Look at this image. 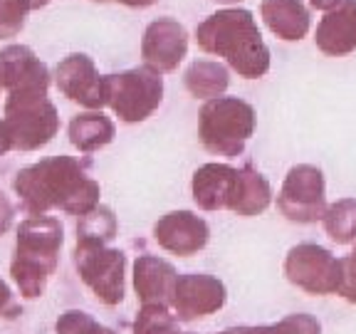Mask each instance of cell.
I'll use <instances>...</instances> for the list:
<instances>
[{"label":"cell","instance_id":"obj_12","mask_svg":"<svg viewBox=\"0 0 356 334\" xmlns=\"http://www.w3.org/2000/svg\"><path fill=\"white\" fill-rule=\"evenodd\" d=\"M188 55V30L173 17H156L141 38V62L159 74L176 72Z\"/></svg>","mask_w":356,"mask_h":334},{"label":"cell","instance_id":"obj_16","mask_svg":"<svg viewBox=\"0 0 356 334\" xmlns=\"http://www.w3.org/2000/svg\"><path fill=\"white\" fill-rule=\"evenodd\" d=\"M176 267L168 260L159 255H139L134 260V292L136 300L144 305H159V307H171L173 289H176L178 280Z\"/></svg>","mask_w":356,"mask_h":334},{"label":"cell","instance_id":"obj_21","mask_svg":"<svg viewBox=\"0 0 356 334\" xmlns=\"http://www.w3.org/2000/svg\"><path fill=\"white\" fill-rule=\"evenodd\" d=\"M270 203H273V186H270V181L252 166L240 168V186L233 203L235 216L240 218L260 216V213H265L270 208Z\"/></svg>","mask_w":356,"mask_h":334},{"label":"cell","instance_id":"obj_34","mask_svg":"<svg viewBox=\"0 0 356 334\" xmlns=\"http://www.w3.org/2000/svg\"><path fill=\"white\" fill-rule=\"evenodd\" d=\"M52 0H30V6H33V10H40V8L50 6Z\"/></svg>","mask_w":356,"mask_h":334},{"label":"cell","instance_id":"obj_13","mask_svg":"<svg viewBox=\"0 0 356 334\" xmlns=\"http://www.w3.org/2000/svg\"><path fill=\"white\" fill-rule=\"evenodd\" d=\"M154 240L171 255L193 257L211 240V225L193 211H171L154 223Z\"/></svg>","mask_w":356,"mask_h":334},{"label":"cell","instance_id":"obj_17","mask_svg":"<svg viewBox=\"0 0 356 334\" xmlns=\"http://www.w3.org/2000/svg\"><path fill=\"white\" fill-rule=\"evenodd\" d=\"M314 45L327 57H344L356 50V0H341L324 13L314 33Z\"/></svg>","mask_w":356,"mask_h":334},{"label":"cell","instance_id":"obj_30","mask_svg":"<svg viewBox=\"0 0 356 334\" xmlns=\"http://www.w3.org/2000/svg\"><path fill=\"white\" fill-rule=\"evenodd\" d=\"M15 305H13V289L6 280L0 278V315H6V312H13Z\"/></svg>","mask_w":356,"mask_h":334},{"label":"cell","instance_id":"obj_32","mask_svg":"<svg viewBox=\"0 0 356 334\" xmlns=\"http://www.w3.org/2000/svg\"><path fill=\"white\" fill-rule=\"evenodd\" d=\"M111 3H119V6L127 8H151L156 0H111Z\"/></svg>","mask_w":356,"mask_h":334},{"label":"cell","instance_id":"obj_7","mask_svg":"<svg viewBox=\"0 0 356 334\" xmlns=\"http://www.w3.org/2000/svg\"><path fill=\"white\" fill-rule=\"evenodd\" d=\"M74 267L89 292L106 307H117L127 295V255L109 245H74Z\"/></svg>","mask_w":356,"mask_h":334},{"label":"cell","instance_id":"obj_27","mask_svg":"<svg viewBox=\"0 0 356 334\" xmlns=\"http://www.w3.org/2000/svg\"><path fill=\"white\" fill-rule=\"evenodd\" d=\"M30 10V0H0V40H10L25 28Z\"/></svg>","mask_w":356,"mask_h":334},{"label":"cell","instance_id":"obj_22","mask_svg":"<svg viewBox=\"0 0 356 334\" xmlns=\"http://www.w3.org/2000/svg\"><path fill=\"white\" fill-rule=\"evenodd\" d=\"M119 233V221L109 206H97L77 221V243L82 245H109Z\"/></svg>","mask_w":356,"mask_h":334},{"label":"cell","instance_id":"obj_25","mask_svg":"<svg viewBox=\"0 0 356 334\" xmlns=\"http://www.w3.org/2000/svg\"><path fill=\"white\" fill-rule=\"evenodd\" d=\"M178 319L171 307L159 305H144L134 319V334H195V332H181Z\"/></svg>","mask_w":356,"mask_h":334},{"label":"cell","instance_id":"obj_3","mask_svg":"<svg viewBox=\"0 0 356 334\" xmlns=\"http://www.w3.org/2000/svg\"><path fill=\"white\" fill-rule=\"evenodd\" d=\"M65 245V225L52 216H30L17 225L15 253L10 260V278L25 300L44 295L60 265Z\"/></svg>","mask_w":356,"mask_h":334},{"label":"cell","instance_id":"obj_36","mask_svg":"<svg viewBox=\"0 0 356 334\" xmlns=\"http://www.w3.org/2000/svg\"><path fill=\"white\" fill-rule=\"evenodd\" d=\"M351 255H354V257H356V243H354V250H351Z\"/></svg>","mask_w":356,"mask_h":334},{"label":"cell","instance_id":"obj_37","mask_svg":"<svg viewBox=\"0 0 356 334\" xmlns=\"http://www.w3.org/2000/svg\"><path fill=\"white\" fill-rule=\"evenodd\" d=\"M95 3H106V0H95Z\"/></svg>","mask_w":356,"mask_h":334},{"label":"cell","instance_id":"obj_14","mask_svg":"<svg viewBox=\"0 0 356 334\" xmlns=\"http://www.w3.org/2000/svg\"><path fill=\"white\" fill-rule=\"evenodd\" d=\"M240 168L230 164H203L191 178V196L200 211H233Z\"/></svg>","mask_w":356,"mask_h":334},{"label":"cell","instance_id":"obj_26","mask_svg":"<svg viewBox=\"0 0 356 334\" xmlns=\"http://www.w3.org/2000/svg\"><path fill=\"white\" fill-rule=\"evenodd\" d=\"M57 334H117L114 329L104 327L102 322H97L89 312L82 310H67L62 312L55 322Z\"/></svg>","mask_w":356,"mask_h":334},{"label":"cell","instance_id":"obj_19","mask_svg":"<svg viewBox=\"0 0 356 334\" xmlns=\"http://www.w3.org/2000/svg\"><path fill=\"white\" fill-rule=\"evenodd\" d=\"M67 136H70V144L82 154H95L114 141L117 127L102 109H87L72 117L67 127Z\"/></svg>","mask_w":356,"mask_h":334},{"label":"cell","instance_id":"obj_15","mask_svg":"<svg viewBox=\"0 0 356 334\" xmlns=\"http://www.w3.org/2000/svg\"><path fill=\"white\" fill-rule=\"evenodd\" d=\"M0 89L13 92H47L50 89V70L30 50L28 45H8L0 50Z\"/></svg>","mask_w":356,"mask_h":334},{"label":"cell","instance_id":"obj_18","mask_svg":"<svg viewBox=\"0 0 356 334\" xmlns=\"http://www.w3.org/2000/svg\"><path fill=\"white\" fill-rule=\"evenodd\" d=\"M260 15L270 33L284 42H300L312 28L309 10L302 0H262Z\"/></svg>","mask_w":356,"mask_h":334},{"label":"cell","instance_id":"obj_31","mask_svg":"<svg viewBox=\"0 0 356 334\" xmlns=\"http://www.w3.org/2000/svg\"><path fill=\"white\" fill-rule=\"evenodd\" d=\"M10 149H13V144H10V136H8V132H6V124H3V119H0V156H6Z\"/></svg>","mask_w":356,"mask_h":334},{"label":"cell","instance_id":"obj_23","mask_svg":"<svg viewBox=\"0 0 356 334\" xmlns=\"http://www.w3.org/2000/svg\"><path fill=\"white\" fill-rule=\"evenodd\" d=\"M218 334H322V322L314 315L295 312L273 324H240V327H228Z\"/></svg>","mask_w":356,"mask_h":334},{"label":"cell","instance_id":"obj_8","mask_svg":"<svg viewBox=\"0 0 356 334\" xmlns=\"http://www.w3.org/2000/svg\"><path fill=\"white\" fill-rule=\"evenodd\" d=\"M284 278L305 295L327 297L337 295L341 280V257L317 243L292 245L284 255Z\"/></svg>","mask_w":356,"mask_h":334},{"label":"cell","instance_id":"obj_33","mask_svg":"<svg viewBox=\"0 0 356 334\" xmlns=\"http://www.w3.org/2000/svg\"><path fill=\"white\" fill-rule=\"evenodd\" d=\"M339 3H341V0H309L312 8H317V10H324V13L332 10V8H337Z\"/></svg>","mask_w":356,"mask_h":334},{"label":"cell","instance_id":"obj_4","mask_svg":"<svg viewBox=\"0 0 356 334\" xmlns=\"http://www.w3.org/2000/svg\"><path fill=\"white\" fill-rule=\"evenodd\" d=\"M257 117L250 102L240 97H218L200 106L198 139L203 149L222 159H235L255 134Z\"/></svg>","mask_w":356,"mask_h":334},{"label":"cell","instance_id":"obj_1","mask_svg":"<svg viewBox=\"0 0 356 334\" xmlns=\"http://www.w3.org/2000/svg\"><path fill=\"white\" fill-rule=\"evenodd\" d=\"M13 191L28 216H47L50 211L84 216L99 206L102 189L74 156H47L20 168L13 178Z\"/></svg>","mask_w":356,"mask_h":334},{"label":"cell","instance_id":"obj_28","mask_svg":"<svg viewBox=\"0 0 356 334\" xmlns=\"http://www.w3.org/2000/svg\"><path fill=\"white\" fill-rule=\"evenodd\" d=\"M337 295L349 302V305H356V257L354 255L341 257V280H339Z\"/></svg>","mask_w":356,"mask_h":334},{"label":"cell","instance_id":"obj_35","mask_svg":"<svg viewBox=\"0 0 356 334\" xmlns=\"http://www.w3.org/2000/svg\"><path fill=\"white\" fill-rule=\"evenodd\" d=\"M213 3H220V6H238L243 0H213Z\"/></svg>","mask_w":356,"mask_h":334},{"label":"cell","instance_id":"obj_11","mask_svg":"<svg viewBox=\"0 0 356 334\" xmlns=\"http://www.w3.org/2000/svg\"><path fill=\"white\" fill-rule=\"evenodd\" d=\"M55 84L62 95L84 109H104L106 84L97 72L95 60L84 52H72L55 67Z\"/></svg>","mask_w":356,"mask_h":334},{"label":"cell","instance_id":"obj_29","mask_svg":"<svg viewBox=\"0 0 356 334\" xmlns=\"http://www.w3.org/2000/svg\"><path fill=\"white\" fill-rule=\"evenodd\" d=\"M15 223V206L3 191H0V235H6Z\"/></svg>","mask_w":356,"mask_h":334},{"label":"cell","instance_id":"obj_24","mask_svg":"<svg viewBox=\"0 0 356 334\" xmlns=\"http://www.w3.org/2000/svg\"><path fill=\"white\" fill-rule=\"evenodd\" d=\"M324 233L337 245L356 243V198H339L322 218Z\"/></svg>","mask_w":356,"mask_h":334},{"label":"cell","instance_id":"obj_9","mask_svg":"<svg viewBox=\"0 0 356 334\" xmlns=\"http://www.w3.org/2000/svg\"><path fill=\"white\" fill-rule=\"evenodd\" d=\"M327 181L324 171L312 164H297L287 171L277 193V211L289 223L312 225L327 213Z\"/></svg>","mask_w":356,"mask_h":334},{"label":"cell","instance_id":"obj_20","mask_svg":"<svg viewBox=\"0 0 356 334\" xmlns=\"http://www.w3.org/2000/svg\"><path fill=\"white\" fill-rule=\"evenodd\" d=\"M184 84L188 95L195 100H218V97H225V89L230 84V70L222 62L195 60L184 72Z\"/></svg>","mask_w":356,"mask_h":334},{"label":"cell","instance_id":"obj_5","mask_svg":"<svg viewBox=\"0 0 356 334\" xmlns=\"http://www.w3.org/2000/svg\"><path fill=\"white\" fill-rule=\"evenodd\" d=\"M3 124L15 151H38L60 132V114L47 92H13L3 104Z\"/></svg>","mask_w":356,"mask_h":334},{"label":"cell","instance_id":"obj_2","mask_svg":"<svg viewBox=\"0 0 356 334\" xmlns=\"http://www.w3.org/2000/svg\"><path fill=\"white\" fill-rule=\"evenodd\" d=\"M195 42L208 55L222 57L245 79H260L270 72V47L245 8H222L208 15L195 28Z\"/></svg>","mask_w":356,"mask_h":334},{"label":"cell","instance_id":"obj_10","mask_svg":"<svg viewBox=\"0 0 356 334\" xmlns=\"http://www.w3.org/2000/svg\"><path fill=\"white\" fill-rule=\"evenodd\" d=\"M228 302L225 283L208 273H181L173 289L171 310L178 322H195L220 312Z\"/></svg>","mask_w":356,"mask_h":334},{"label":"cell","instance_id":"obj_6","mask_svg":"<svg viewBox=\"0 0 356 334\" xmlns=\"http://www.w3.org/2000/svg\"><path fill=\"white\" fill-rule=\"evenodd\" d=\"M106 106L124 124H139L154 114L163 102V77L149 67L104 74Z\"/></svg>","mask_w":356,"mask_h":334}]
</instances>
